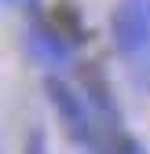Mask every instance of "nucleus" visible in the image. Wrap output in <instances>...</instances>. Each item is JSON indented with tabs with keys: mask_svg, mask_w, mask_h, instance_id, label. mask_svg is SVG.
<instances>
[{
	"mask_svg": "<svg viewBox=\"0 0 150 154\" xmlns=\"http://www.w3.org/2000/svg\"><path fill=\"white\" fill-rule=\"evenodd\" d=\"M44 95L55 110L59 125L66 128V136L77 143L81 150H95V140H99V128H95V114L84 103L81 88H73L70 81H62L59 73H44Z\"/></svg>",
	"mask_w": 150,
	"mask_h": 154,
	"instance_id": "obj_1",
	"label": "nucleus"
},
{
	"mask_svg": "<svg viewBox=\"0 0 150 154\" xmlns=\"http://www.w3.org/2000/svg\"><path fill=\"white\" fill-rule=\"evenodd\" d=\"M110 33L121 59H143L150 51V0H121L110 18Z\"/></svg>",
	"mask_w": 150,
	"mask_h": 154,
	"instance_id": "obj_2",
	"label": "nucleus"
},
{
	"mask_svg": "<svg viewBox=\"0 0 150 154\" xmlns=\"http://www.w3.org/2000/svg\"><path fill=\"white\" fill-rule=\"evenodd\" d=\"M77 88H81V95L88 99L92 114H99L110 128H114V125H124V121H121V106H117V99H114V88H110L106 73H103L95 63H81V66H77Z\"/></svg>",
	"mask_w": 150,
	"mask_h": 154,
	"instance_id": "obj_3",
	"label": "nucleus"
},
{
	"mask_svg": "<svg viewBox=\"0 0 150 154\" xmlns=\"http://www.w3.org/2000/svg\"><path fill=\"white\" fill-rule=\"evenodd\" d=\"M48 22L51 29L62 37V44L73 48V44H81L84 41V22H81V8H73L70 0H59L55 8H48Z\"/></svg>",
	"mask_w": 150,
	"mask_h": 154,
	"instance_id": "obj_4",
	"label": "nucleus"
},
{
	"mask_svg": "<svg viewBox=\"0 0 150 154\" xmlns=\"http://www.w3.org/2000/svg\"><path fill=\"white\" fill-rule=\"evenodd\" d=\"M22 154H51L48 150V140H44V132H29V136H26V147H22Z\"/></svg>",
	"mask_w": 150,
	"mask_h": 154,
	"instance_id": "obj_5",
	"label": "nucleus"
}]
</instances>
